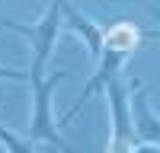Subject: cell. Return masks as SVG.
I'll use <instances>...</instances> for the list:
<instances>
[{"label": "cell", "instance_id": "7a4b0ae2", "mask_svg": "<svg viewBox=\"0 0 160 153\" xmlns=\"http://www.w3.org/2000/svg\"><path fill=\"white\" fill-rule=\"evenodd\" d=\"M58 19H61V0H51L48 13L42 16V22H35V26H19V22H13V19L3 22V29L22 32V35L32 42V48H35L32 70H38V73L45 70V64H48V58H51V48H55V38H58Z\"/></svg>", "mask_w": 160, "mask_h": 153}, {"label": "cell", "instance_id": "6da1fadb", "mask_svg": "<svg viewBox=\"0 0 160 153\" xmlns=\"http://www.w3.org/2000/svg\"><path fill=\"white\" fill-rule=\"evenodd\" d=\"M64 70H55L48 76V80H42V73L32 70L29 80H32V96H35V109H32V124H29V134L32 140H48V144H61V137L55 131V121H51V93H55V86L64 80ZM64 147V144H61ZM68 150V147H64Z\"/></svg>", "mask_w": 160, "mask_h": 153}, {"label": "cell", "instance_id": "3957f363", "mask_svg": "<svg viewBox=\"0 0 160 153\" xmlns=\"http://www.w3.org/2000/svg\"><path fill=\"white\" fill-rule=\"evenodd\" d=\"M61 13L68 16L71 29L83 35V42L90 45V54H93V58H99V54H102V45H106V35H102V29H99V26H93L87 16H80V13H77L71 3H68V0H61Z\"/></svg>", "mask_w": 160, "mask_h": 153}, {"label": "cell", "instance_id": "277c9868", "mask_svg": "<svg viewBox=\"0 0 160 153\" xmlns=\"http://www.w3.org/2000/svg\"><path fill=\"white\" fill-rule=\"evenodd\" d=\"M0 144H3V147H7L10 153H32V150L26 147V144H22V140H19L16 134H10L3 124H0Z\"/></svg>", "mask_w": 160, "mask_h": 153}, {"label": "cell", "instance_id": "5b68a950", "mask_svg": "<svg viewBox=\"0 0 160 153\" xmlns=\"http://www.w3.org/2000/svg\"><path fill=\"white\" fill-rule=\"evenodd\" d=\"M3 22H7V16H3V13H0V26H3Z\"/></svg>", "mask_w": 160, "mask_h": 153}]
</instances>
